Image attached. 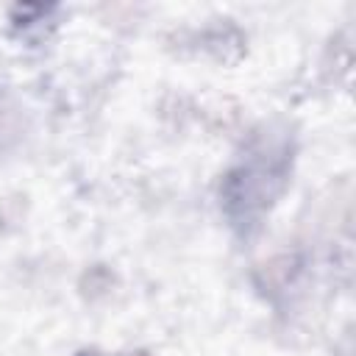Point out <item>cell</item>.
<instances>
[{
	"label": "cell",
	"instance_id": "4",
	"mask_svg": "<svg viewBox=\"0 0 356 356\" xmlns=\"http://www.w3.org/2000/svg\"><path fill=\"white\" fill-rule=\"evenodd\" d=\"M131 356H147V353H131Z\"/></svg>",
	"mask_w": 356,
	"mask_h": 356
},
{
	"label": "cell",
	"instance_id": "2",
	"mask_svg": "<svg viewBox=\"0 0 356 356\" xmlns=\"http://www.w3.org/2000/svg\"><path fill=\"white\" fill-rule=\"evenodd\" d=\"M298 273H300V259L292 253H284V256H275L259 267V284L264 292L275 295V292L286 289L289 284H295Z\"/></svg>",
	"mask_w": 356,
	"mask_h": 356
},
{
	"label": "cell",
	"instance_id": "3",
	"mask_svg": "<svg viewBox=\"0 0 356 356\" xmlns=\"http://www.w3.org/2000/svg\"><path fill=\"white\" fill-rule=\"evenodd\" d=\"M78 356H100V353H95V350H89V353H78Z\"/></svg>",
	"mask_w": 356,
	"mask_h": 356
},
{
	"label": "cell",
	"instance_id": "1",
	"mask_svg": "<svg viewBox=\"0 0 356 356\" xmlns=\"http://www.w3.org/2000/svg\"><path fill=\"white\" fill-rule=\"evenodd\" d=\"M286 153L278 156H256L239 167H234L222 178V209L228 220L239 228L248 231L259 225V220L270 211V206L278 200V195L286 186Z\"/></svg>",
	"mask_w": 356,
	"mask_h": 356
}]
</instances>
